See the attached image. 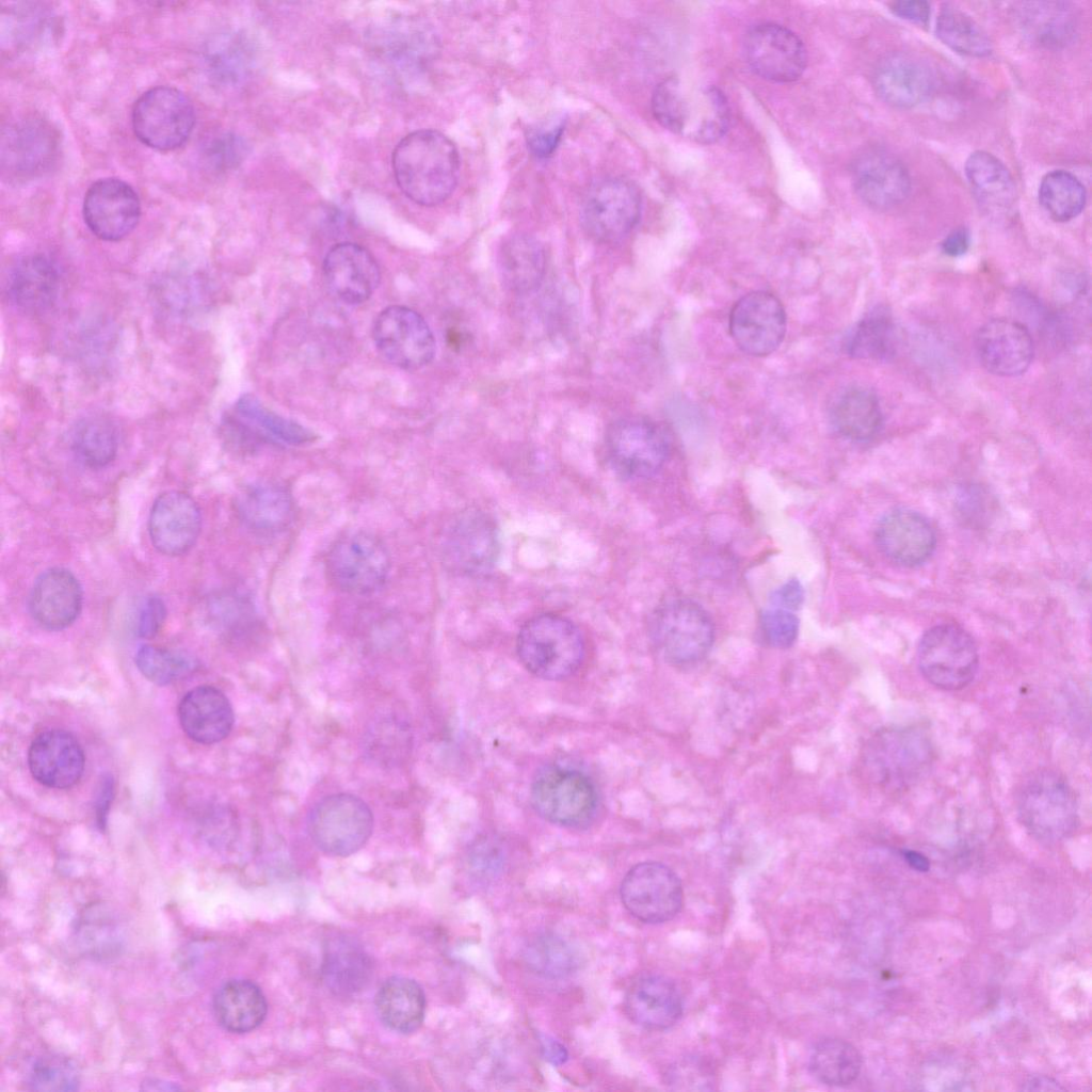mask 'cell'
I'll return each mask as SVG.
<instances>
[{
    "label": "cell",
    "instance_id": "6da1fadb",
    "mask_svg": "<svg viewBox=\"0 0 1092 1092\" xmlns=\"http://www.w3.org/2000/svg\"><path fill=\"white\" fill-rule=\"evenodd\" d=\"M391 164L400 190L421 206L444 203L459 181V151L454 143L437 130L408 133L397 144Z\"/></svg>",
    "mask_w": 1092,
    "mask_h": 1092
},
{
    "label": "cell",
    "instance_id": "7a4b0ae2",
    "mask_svg": "<svg viewBox=\"0 0 1092 1092\" xmlns=\"http://www.w3.org/2000/svg\"><path fill=\"white\" fill-rule=\"evenodd\" d=\"M652 112L671 132L700 144L723 136L729 123L724 94L714 85L669 77L655 87Z\"/></svg>",
    "mask_w": 1092,
    "mask_h": 1092
},
{
    "label": "cell",
    "instance_id": "3957f363",
    "mask_svg": "<svg viewBox=\"0 0 1092 1092\" xmlns=\"http://www.w3.org/2000/svg\"><path fill=\"white\" fill-rule=\"evenodd\" d=\"M934 757L931 739L917 726L879 729L863 748L866 777L880 789L897 793L909 789L929 770Z\"/></svg>",
    "mask_w": 1092,
    "mask_h": 1092
},
{
    "label": "cell",
    "instance_id": "277c9868",
    "mask_svg": "<svg viewBox=\"0 0 1092 1092\" xmlns=\"http://www.w3.org/2000/svg\"><path fill=\"white\" fill-rule=\"evenodd\" d=\"M516 651L523 665L533 675L559 680L573 675L584 658V640L568 619L544 613L520 628Z\"/></svg>",
    "mask_w": 1092,
    "mask_h": 1092
},
{
    "label": "cell",
    "instance_id": "5b68a950",
    "mask_svg": "<svg viewBox=\"0 0 1092 1092\" xmlns=\"http://www.w3.org/2000/svg\"><path fill=\"white\" fill-rule=\"evenodd\" d=\"M1017 816L1035 839L1056 844L1071 836L1078 824L1075 792L1058 772L1041 769L1021 784L1016 796Z\"/></svg>",
    "mask_w": 1092,
    "mask_h": 1092
},
{
    "label": "cell",
    "instance_id": "8992f818",
    "mask_svg": "<svg viewBox=\"0 0 1092 1092\" xmlns=\"http://www.w3.org/2000/svg\"><path fill=\"white\" fill-rule=\"evenodd\" d=\"M649 632L662 657L674 665L701 661L714 639L709 614L687 598H671L658 606L649 622Z\"/></svg>",
    "mask_w": 1092,
    "mask_h": 1092
},
{
    "label": "cell",
    "instance_id": "52a82bcc",
    "mask_svg": "<svg viewBox=\"0 0 1092 1092\" xmlns=\"http://www.w3.org/2000/svg\"><path fill=\"white\" fill-rule=\"evenodd\" d=\"M921 675L943 690H959L976 676L979 655L971 636L954 624H940L928 629L917 648Z\"/></svg>",
    "mask_w": 1092,
    "mask_h": 1092
},
{
    "label": "cell",
    "instance_id": "ba28073f",
    "mask_svg": "<svg viewBox=\"0 0 1092 1092\" xmlns=\"http://www.w3.org/2000/svg\"><path fill=\"white\" fill-rule=\"evenodd\" d=\"M132 129L145 145L158 150H173L189 139L195 113L188 96L173 86H156L144 92L134 102Z\"/></svg>",
    "mask_w": 1092,
    "mask_h": 1092
},
{
    "label": "cell",
    "instance_id": "9c48e42d",
    "mask_svg": "<svg viewBox=\"0 0 1092 1092\" xmlns=\"http://www.w3.org/2000/svg\"><path fill=\"white\" fill-rule=\"evenodd\" d=\"M2 175L25 181L50 171L60 154V138L52 124L35 114L10 121L1 132Z\"/></svg>",
    "mask_w": 1092,
    "mask_h": 1092
},
{
    "label": "cell",
    "instance_id": "30bf717a",
    "mask_svg": "<svg viewBox=\"0 0 1092 1092\" xmlns=\"http://www.w3.org/2000/svg\"><path fill=\"white\" fill-rule=\"evenodd\" d=\"M531 801L545 820L562 826L580 828L594 817L597 793L582 772L552 766L536 774L531 786Z\"/></svg>",
    "mask_w": 1092,
    "mask_h": 1092
},
{
    "label": "cell",
    "instance_id": "8fae6325",
    "mask_svg": "<svg viewBox=\"0 0 1092 1092\" xmlns=\"http://www.w3.org/2000/svg\"><path fill=\"white\" fill-rule=\"evenodd\" d=\"M373 816L369 806L351 793H336L321 800L312 809L308 831L324 853L347 856L369 839Z\"/></svg>",
    "mask_w": 1092,
    "mask_h": 1092
},
{
    "label": "cell",
    "instance_id": "7c38bea8",
    "mask_svg": "<svg viewBox=\"0 0 1092 1092\" xmlns=\"http://www.w3.org/2000/svg\"><path fill=\"white\" fill-rule=\"evenodd\" d=\"M606 450L613 469L624 478L645 479L658 472L669 455V440L657 423L642 417L613 422L606 435Z\"/></svg>",
    "mask_w": 1092,
    "mask_h": 1092
},
{
    "label": "cell",
    "instance_id": "4fadbf2b",
    "mask_svg": "<svg viewBox=\"0 0 1092 1092\" xmlns=\"http://www.w3.org/2000/svg\"><path fill=\"white\" fill-rule=\"evenodd\" d=\"M641 205V194L631 181L621 177L603 179L583 200L582 227L596 242H619L638 224Z\"/></svg>",
    "mask_w": 1092,
    "mask_h": 1092
},
{
    "label": "cell",
    "instance_id": "5bb4252c",
    "mask_svg": "<svg viewBox=\"0 0 1092 1092\" xmlns=\"http://www.w3.org/2000/svg\"><path fill=\"white\" fill-rule=\"evenodd\" d=\"M326 572L332 583L352 594H366L379 589L389 571V556L384 544L367 532H352L338 539L326 558Z\"/></svg>",
    "mask_w": 1092,
    "mask_h": 1092
},
{
    "label": "cell",
    "instance_id": "9a60e30c",
    "mask_svg": "<svg viewBox=\"0 0 1092 1092\" xmlns=\"http://www.w3.org/2000/svg\"><path fill=\"white\" fill-rule=\"evenodd\" d=\"M372 337L379 353L394 366L408 371L429 365L436 351L434 335L415 310L392 305L375 318Z\"/></svg>",
    "mask_w": 1092,
    "mask_h": 1092
},
{
    "label": "cell",
    "instance_id": "2e32d148",
    "mask_svg": "<svg viewBox=\"0 0 1092 1092\" xmlns=\"http://www.w3.org/2000/svg\"><path fill=\"white\" fill-rule=\"evenodd\" d=\"M625 909L646 924H660L675 917L684 902L677 874L658 862H643L624 877L620 888Z\"/></svg>",
    "mask_w": 1092,
    "mask_h": 1092
},
{
    "label": "cell",
    "instance_id": "e0dca14e",
    "mask_svg": "<svg viewBox=\"0 0 1092 1092\" xmlns=\"http://www.w3.org/2000/svg\"><path fill=\"white\" fill-rule=\"evenodd\" d=\"M498 531L493 519L478 510L462 512L448 527L441 555L447 567L460 575L489 572L498 557Z\"/></svg>",
    "mask_w": 1092,
    "mask_h": 1092
},
{
    "label": "cell",
    "instance_id": "ac0fdd59",
    "mask_svg": "<svg viewBox=\"0 0 1092 1092\" xmlns=\"http://www.w3.org/2000/svg\"><path fill=\"white\" fill-rule=\"evenodd\" d=\"M729 333L737 347L753 356L773 353L786 333V314L780 300L767 291H753L733 306Z\"/></svg>",
    "mask_w": 1092,
    "mask_h": 1092
},
{
    "label": "cell",
    "instance_id": "d6986e66",
    "mask_svg": "<svg viewBox=\"0 0 1092 1092\" xmlns=\"http://www.w3.org/2000/svg\"><path fill=\"white\" fill-rule=\"evenodd\" d=\"M743 52L754 73L774 82L794 81L806 66L802 41L789 29L772 22L759 23L749 30Z\"/></svg>",
    "mask_w": 1092,
    "mask_h": 1092
},
{
    "label": "cell",
    "instance_id": "ffe728a7",
    "mask_svg": "<svg viewBox=\"0 0 1092 1092\" xmlns=\"http://www.w3.org/2000/svg\"><path fill=\"white\" fill-rule=\"evenodd\" d=\"M83 219L90 230L105 241H118L138 225L141 203L126 181L101 178L93 182L83 199Z\"/></svg>",
    "mask_w": 1092,
    "mask_h": 1092
},
{
    "label": "cell",
    "instance_id": "44dd1931",
    "mask_svg": "<svg viewBox=\"0 0 1092 1092\" xmlns=\"http://www.w3.org/2000/svg\"><path fill=\"white\" fill-rule=\"evenodd\" d=\"M200 528V510L188 494L170 491L155 500L149 513L148 532L159 552L172 557L188 552L195 544Z\"/></svg>",
    "mask_w": 1092,
    "mask_h": 1092
},
{
    "label": "cell",
    "instance_id": "7402d4cb",
    "mask_svg": "<svg viewBox=\"0 0 1092 1092\" xmlns=\"http://www.w3.org/2000/svg\"><path fill=\"white\" fill-rule=\"evenodd\" d=\"M874 540L884 557L908 567L926 562L936 546L931 524L909 509H894L883 515L876 527Z\"/></svg>",
    "mask_w": 1092,
    "mask_h": 1092
},
{
    "label": "cell",
    "instance_id": "603a6c76",
    "mask_svg": "<svg viewBox=\"0 0 1092 1092\" xmlns=\"http://www.w3.org/2000/svg\"><path fill=\"white\" fill-rule=\"evenodd\" d=\"M975 349L981 365L999 376L1024 373L1033 357L1029 331L1010 319H994L983 324L975 336Z\"/></svg>",
    "mask_w": 1092,
    "mask_h": 1092
},
{
    "label": "cell",
    "instance_id": "cb8c5ba5",
    "mask_svg": "<svg viewBox=\"0 0 1092 1092\" xmlns=\"http://www.w3.org/2000/svg\"><path fill=\"white\" fill-rule=\"evenodd\" d=\"M852 181L858 197L878 210L899 205L911 190L910 175L903 163L880 149H869L856 158Z\"/></svg>",
    "mask_w": 1092,
    "mask_h": 1092
},
{
    "label": "cell",
    "instance_id": "d4e9b609",
    "mask_svg": "<svg viewBox=\"0 0 1092 1092\" xmlns=\"http://www.w3.org/2000/svg\"><path fill=\"white\" fill-rule=\"evenodd\" d=\"M323 274L331 291L343 303L366 302L381 279L376 260L365 247L342 242L334 245L323 261Z\"/></svg>",
    "mask_w": 1092,
    "mask_h": 1092
},
{
    "label": "cell",
    "instance_id": "484cf974",
    "mask_svg": "<svg viewBox=\"0 0 1092 1092\" xmlns=\"http://www.w3.org/2000/svg\"><path fill=\"white\" fill-rule=\"evenodd\" d=\"M32 776L42 785L64 789L74 786L84 770V753L68 732L48 729L39 733L28 752Z\"/></svg>",
    "mask_w": 1092,
    "mask_h": 1092
},
{
    "label": "cell",
    "instance_id": "4316f807",
    "mask_svg": "<svg viewBox=\"0 0 1092 1092\" xmlns=\"http://www.w3.org/2000/svg\"><path fill=\"white\" fill-rule=\"evenodd\" d=\"M82 589L75 575L63 567H52L35 580L29 608L36 623L48 630L70 626L82 609Z\"/></svg>",
    "mask_w": 1092,
    "mask_h": 1092
},
{
    "label": "cell",
    "instance_id": "83f0119b",
    "mask_svg": "<svg viewBox=\"0 0 1092 1092\" xmlns=\"http://www.w3.org/2000/svg\"><path fill=\"white\" fill-rule=\"evenodd\" d=\"M624 1009L635 1024L651 1030H663L679 1021L684 1005L681 994L671 979L649 974L629 985Z\"/></svg>",
    "mask_w": 1092,
    "mask_h": 1092
},
{
    "label": "cell",
    "instance_id": "f1b7e54d",
    "mask_svg": "<svg viewBox=\"0 0 1092 1092\" xmlns=\"http://www.w3.org/2000/svg\"><path fill=\"white\" fill-rule=\"evenodd\" d=\"M934 75L930 66L906 53H894L880 61L873 74V87L879 97L896 108H912L933 91Z\"/></svg>",
    "mask_w": 1092,
    "mask_h": 1092
},
{
    "label": "cell",
    "instance_id": "f546056e",
    "mask_svg": "<svg viewBox=\"0 0 1092 1092\" xmlns=\"http://www.w3.org/2000/svg\"><path fill=\"white\" fill-rule=\"evenodd\" d=\"M60 286L61 272L55 260L48 255L35 253L19 258L12 266L6 292L19 309L39 312L55 302Z\"/></svg>",
    "mask_w": 1092,
    "mask_h": 1092
},
{
    "label": "cell",
    "instance_id": "4dcf8cb0",
    "mask_svg": "<svg viewBox=\"0 0 1092 1092\" xmlns=\"http://www.w3.org/2000/svg\"><path fill=\"white\" fill-rule=\"evenodd\" d=\"M179 723L192 740L212 744L225 739L234 725V711L226 695L212 686H198L181 698Z\"/></svg>",
    "mask_w": 1092,
    "mask_h": 1092
},
{
    "label": "cell",
    "instance_id": "1f68e13d",
    "mask_svg": "<svg viewBox=\"0 0 1092 1092\" xmlns=\"http://www.w3.org/2000/svg\"><path fill=\"white\" fill-rule=\"evenodd\" d=\"M965 174L975 197L986 213L1003 218L1013 210L1015 182L999 159L986 151H975L965 162Z\"/></svg>",
    "mask_w": 1092,
    "mask_h": 1092
},
{
    "label": "cell",
    "instance_id": "d6a6232c",
    "mask_svg": "<svg viewBox=\"0 0 1092 1092\" xmlns=\"http://www.w3.org/2000/svg\"><path fill=\"white\" fill-rule=\"evenodd\" d=\"M546 259L542 244L527 234L508 237L498 252V271L504 287L515 294L535 291L545 275Z\"/></svg>",
    "mask_w": 1092,
    "mask_h": 1092
},
{
    "label": "cell",
    "instance_id": "836d02e7",
    "mask_svg": "<svg viewBox=\"0 0 1092 1092\" xmlns=\"http://www.w3.org/2000/svg\"><path fill=\"white\" fill-rule=\"evenodd\" d=\"M321 971L323 982L332 993L350 996L368 984L372 962L355 941L344 936L334 937L324 948Z\"/></svg>",
    "mask_w": 1092,
    "mask_h": 1092
},
{
    "label": "cell",
    "instance_id": "e575fe53",
    "mask_svg": "<svg viewBox=\"0 0 1092 1092\" xmlns=\"http://www.w3.org/2000/svg\"><path fill=\"white\" fill-rule=\"evenodd\" d=\"M235 507L239 518L251 529L273 532L291 520L293 502L288 491L274 482H257L243 487Z\"/></svg>",
    "mask_w": 1092,
    "mask_h": 1092
},
{
    "label": "cell",
    "instance_id": "d590c367",
    "mask_svg": "<svg viewBox=\"0 0 1092 1092\" xmlns=\"http://www.w3.org/2000/svg\"><path fill=\"white\" fill-rule=\"evenodd\" d=\"M216 1022L227 1031L244 1033L256 1029L267 1015V1001L252 981L232 979L223 983L212 1000Z\"/></svg>",
    "mask_w": 1092,
    "mask_h": 1092
},
{
    "label": "cell",
    "instance_id": "8d00e7d4",
    "mask_svg": "<svg viewBox=\"0 0 1092 1092\" xmlns=\"http://www.w3.org/2000/svg\"><path fill=\"white\" fill-rule=\"evenodd\" d=\"M374 1006L379 1018L386 1027L399 1033H411L423 1022L425 997L416 981L392 977L379 989Z\"/></svg>",
    "mask_w": 1092,
    "mask_h": 1092
},
{
    "label": "cell",
    "instance_id": "74e56055",
    "mask_svg": "<svg viewBox=\"0 0 1092 1092\" xmlns=\"http://www.w3.org/2000/svg\"><path fill=\"white\" fill-rule=\"evenodd\" d=\"M831 421L837 432L848 439H872L882 425V413L876 395L861 387L846 390L832 405Z\"/></svg>",
    "mask_w": 1092,
    "mask_h": 1092
},
{
    "label": "cell",
    "instance_id": "f35d334b",
    "mask_svg": "<svg viewBox=\"0 0 1092 1092\" xmlns=\"http://www.w3.org/2000/svg\"><path fill=\"white\" fill-rule=\"evenodd\" d=\"M1025 32L1038 44L1059 48L1071 43L1077 32V15L1065 2H1028L1021 7Z\"/></svg>",
    "mask_w": 1092,
    "mask_h": 1092
},
{
    "label": "cell",
    "instance_id": "ab89813d",
    "mask_svg": "<svg viewBox=\"0 0 1092 1092\" xmlns=\"http://www.w3.org/2000/svg\"><path fill=\"white\" fill-rule=\"evenodd\" d=\"M862 1056L851 1043L838 1038H824L813 1047L808 1065L814 1077L832 1087L851 1085L862 1070Z\"/></svg>",
    "mask_w": 1092,
    "mask_h": 1092
},
{
    "label": "cell",
    "instance_id": "60d3db41",
    "mask_svg": "<svg viewBox=\"0 0 1092 1092\" xmlns=\"http://www.w3.org/2000/svg\"><path fill=\"white\" fill-rule=\"evenodd\" d=\"M70 446L83 465L99 469L109 465L116 456L117 432L108 418L100 415L86 416L74 425Z\"/></svg>",
    "mask_w": 1092,
    "mask_h": 1092
},
{
    "label": "cell",
    "instance_id": "b9f144b4",
    "mask_svg": "<svg viewBox=\"0 0 1092 1092\" xmlns=\"http://www.w3.org/2000/svg\"><path fill=\"white\" fill-rule=\"evenodd\" d=\"M937 37L952 50L970 57H985L992 44L973 17L953 4L942 5L936 18Z\"/></svg>",
    "mask_w": 1092,
    "mask_h": 1092
},
{
    "label": "cell",
    "instance_id": "7bdbcfd3",
    "mask_svg": "<svg viewBox=\"0 0 1092 1092\" xmlns=\"http://www.w3.org/2000/svg\"><path fill=\"white\" fill-rule=\"evenodd\" d=\"M206 62L218 81L237 85L251 75L255 54L250 42L240 34H223L209 46Z\"/></svg>",
    "mask_w": 1092,
    "mask_h": 1092
},
{
    "label": "cell",
    "instance_id": "ee69618b",
    "mask_svg": "<svg viewBox=\"0 0 1092 1092\" xmlns=\"http://www.w3.org/2000/svg\"><path fill=\"white\" fill-rule=\"evenodd\" d=\"M894 325L890 316L882 309L866 315L852 330L845 348L853 358L884 360L894 353Z\"/></svg>",
    "mask_w": 1092,
    "mask_h": 1092
},
{
    "label": "cell",
    "instance_id": "f6af8a7d",
    "mask_svg": "<svg viewBox=\"0 0 1092 1092\" xmlns=\"http://www.w3.org/2000/svg\"><path fill=\"white\" fill-rule=\"evenodd\" d=\"M1039 200L1054 220L1066 222L1082 211L1086 190L1073 174L1057 170L1043 177L1039 188Z\"/></svg>",
    "mask_w": 1092,
    "mask_h": 1092
},
{
    "label": "cell",
    "instance_id": "bcb514c9",
    "mask_svg": "<svg viewBox=\"0 0 1092 1092\" xmlns=\"http://www.w3.org/2000/svg\"><path fill=\"white\" fill-rule=\"evenodd\" d=\"M234 407L252 423L260 441L268 439L294 446L314 438L309 430L270 412L251 395L240 397Z\"/></svg>",
    "mask_w": 1092,
    "mask_h": 1092
},
{
    "label": "cell",
    "instance_id": "7dc6e473",
    "mask_svg": "<svg viewBox=\"0 0 1092 1092\" xmlns=\"http://www.w3.org/2000/svg\"><path fill=\"white\" fill-rule=\"evenodd\" d=\"M524 960L530 970L550 979L572 975L579 964L575 949L566 941L552 934L533 938L525 948Z\"/></svg>",
    "mask_w": 1092,
    "mask_h": 1092
},
{
    "label": "cell",
    "instance_id": "c3c4849f",
    "mask_svg": "<svg viewBox=\"0 0 1092 1092\" xmlns=\"http://www.w3.org/2000/svg\"><path fill=\"white\" fill-rule=\"evenodd\" d=\"M135 664L148 680L163 686L177 681L196 669V660L182 652L143 645L135 654Z\"/></svg>",
    "mask_w": 1092,
    "mask_h": 1092
},
{
    "label": "cell",
    "instance_id": "681fc988",
    "mask_svg": "<svg viewBox=\"0 0 1092 1092\" xmlns=\"http://www.w3.org/2000/svg\"><path fill=\"white\" fill-rule=\"evenodd\" d=\"M26 1085L35 1091H74L80 1085V1073L77 1064L68 1057L44 1055L30 1066Z\"/></svg>",
    "mask_w": 1092,
    "mask_h": 1092
},
{
    "label": "cell",
    "instance_id": "f907efd6",
    "mask_svg": "<svg viewBox=\"0 0 1092 1092\" xmlns=\"http://www.w3.org/2000/svg\"><path fill=\"white\" fill-rule=\"evenodd\" d=\"M205 162L215 171L236 167L246 155V145L237 134L222 132L209 138L203 145Z\"/></svg>",
    "mask_w": 1092,
    "mask_h": 1092
},
{
    "label": "cell",
    "instance_id": "816d5d0a",
    "mask_svg": "<svg viewBox=\"0 0 1092 1092\" xmlns=\"http://www.w3.org/2000/svg\"><path fill=\"white\" fill-rule=\"evenodd\" d=\"M759 629L768 645L775 648H787L797 640L799 620L792 611L774 607L761 613Z\"/></svg>",
    "mask_w": 1092,
    "mask_h": 1092
},
{
    "label": "cell",
    "instance_id": "f5cc1de1",
    "mask_svg": "<svg viewBox=\"0 0 1092 1092\" xmlns=\"http://www.w3.org/2000/svg\"><path fill=\"white\" fill-rule=\"evenodd\" d=\"M468 863L471 872L481 880L496 878L504 868L502 848L491 840H480L470 849Z\"/></svg>",
    "mask_w": 1092,
    "mask_h": 1092
},
{
    "label": "cell",
    "instance_id": "db71d44e",
    "mask_svg": "<svg viewBox=\"0 0 1092 1092\" xmlns=\"http://www.w3.org/2000/svg\"><path fill=\"white\" fill-rule=\"evenodd\" d=\"M563 130L564 119L562 117L530 129L527 134L530 151L539 158L549 157L557 148Z\"/></svg>",
    "mask_w": 1092,
    "mask_h": 1092
},
{
    "label": "cell",
    "instance_id": "11a10c76",
    "mask_svg": "<svg viewBox=\"0 0 1092 1092\" xmlns=\"http://www.w3.org/2000/svg\"><path fill=\"white\" fill-rule=\"evenodd\" d=\"M674 1083L682 1090H708L713 1083L712 1072L701 1060L688 1058L675 1067Z\"/></svg>",
    "mask_w": 1092,
    "mask_h": 1092
},
{
    "label": "cell",
    "instance_id": "9f6ffc18",
    "mask_svg": "<svg viewBox=\"0 0 1092 1092\" xmlns=\"http://www.w3.org/2000/svg\"><path fill=\"white\" fill-rule=\"evenodd\" d=\"M165 617L166 608L163 600L155 595L146 597L138 615L139 636L142 638L155 637L162 628Z\"/></svg>",
    "mask_w": 1092,
    "mask_h": 1092
},
{
    "label": "cell",
    "instance_id": "6f0895ef",
    "mask_svg": "<svg viewBox=\"0 0 1092 1092\" xmlns=\"http://www.w3.org/2000/svg\"><path fill=\"white\" fill-rule=\"evenodd\" d=\"M803 588L796 579L788 580L772 594L771 601L774 607L797 610L803 601Z\"/></svg>",
    "mask_w": 1092,
    "mask_h": 1092
},
{
    "label": "cell",
    "instance_id": "680465c9",
    "mask_svg": "<svg viewBox=\"0 0 1092 1092\" xmlns=\"http://www.w3.org/2000/svg\"><path fill=\"white\" fill-rule=\"evenodd\" d=\"M890 10L898 17L920 25H927L930 16V4L927 1H896L890 4Z\"/></svg>",
    "mask_w": 1092,
    "mask_h": 1092
},
{
    "label": "cell",
    "instance_id": "91938a15",
    "mask_svg": "<svg viewBox=\"0 0 1092 1092\" xmlns=\"http://www.w3.org/2000/svg\"><path fill=\"white\" fill-rule=\"evenodd\" d=\"M969 242L968 230L964 227H959L946 236L942 242V250L948 256L958 257L967 252Z\"/></svg>",
    "mask_w": 1092,
    "mask_h": 1092
},
{
    "label": "cell",
    "instance_id": "94428289",
    "mask_svg": "<svg viewBox=\"0 0 1092 1092\" xmlns=\"http://www.w3.org/2000/svg\"><path fill=\"white\" fill-rule=\"evenodd\" d=\"M541 1044L543 1056L551 1064L561 1065L567 1060V1051L558 1041L548 1037H543L541 1039Z\"/></svg>",
    "mask_w": 1092,
    "mask_h": 1092
},
{
    "label": "cell",
    "instance_id": "6125c7cd",
    "mask_svg": "<svg viewBox=\"0 0 1092 1092\" xmlns=\"http://www.w3.org/2000/svg\"><path fill=\"white\" fill-rule=\"evenodd\" d=\"M1023 1089L1027 1091H1060L1064 1088L1053 1077L1047 1075H1033L1026 1079Z\"/></svg>",
    "mask_w": 1092,
    "mask_h": 1092
},
{
    "label": "cell",
    "instance_id": "be15d7a7",
    "mask_svg": "<svg viewBox=\"0 0 1092 1092\" xmlns=\"http://www.w3.org/2000/svg\"><path fill=\"white\" fill-rule=\"evenodd\" d=\"M111 793H112V782L110 783V780H107L103 783V785H102V790L100 792L99 802H98V805H97V814H98L97 816H98V819H99V824H103L105 823V817H106V814H107V808H108V805H109V802H110Z\"/></svg>",
    "mask_w": 1092,
    "mask_h": 1092
},
{
    "label": "cell",
    "instance_id": "e7e4bbea",
    "mask_svg": "<svg viewBox=\"0 0 1092 1092\" xmlns=\"http://www.w3.org/2000/svg\"><path fill=\"white\" fill-rule=\"evenodd\" d=\"M906 863L918 871H927L930 867L929 860L917 851L905 850L902 852Z\"/></svg>",
    "mask_w": 1092,
    "mask_h": 1092
}]
</instances>
